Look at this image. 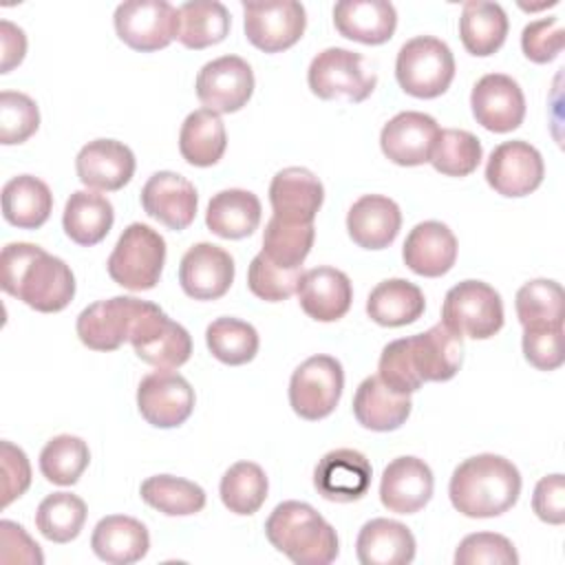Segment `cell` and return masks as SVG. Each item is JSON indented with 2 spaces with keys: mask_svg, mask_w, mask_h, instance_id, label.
I'll use <instances>...</instances> for the list:
<instances>
[{
  "mask_svg": "<svg viewBox=\"0 0 565 565\" xmlns=\"http://www.w3.org/2000/svg\"><path fill=\"white\" fill-rule=\"evenodd\" d=\"M53 210V194L49 185L33 177L20 174L2 188V216L7 223L20 230L42 227Z\"/></svg>",
  "mask_w": 565,
  "mask_h": 565,
  "instance_id": "836d02e7",
  "label": "cell"
},
{
  "mask_svg": "<svg viewBox=\"0 0 565 565\" xmlns=\"http://www.w3.org/2000/svg\"><path fill=\"white\" fill-rule=\"evenodd\" d=\"M415 547V536L404 523L382 516L366 521L355 541L362 565H408Z\"/></svg>",
  "mask_w": 565,
  "mask_h": 565,
  "instance_id": "f546056e",
  "label": "cell"
},
{
  "mask_svg": "<svg viewBox=\"0 0 565 565\" xmlns=\"http://www.w3.org/2000/svg\"><path fill=\"white\" fill-rule=\"evenodd\" d=\"M139 360L161 371L183 366L192 355V338L179 322L170 320L159 305L148 302L128 340Z\"/></svg>",
  "mask_w": 565,
  "mask_h": 565,
  "instance_id": "9c48e42d",
  "label": "cell"
},
{
  "mask_svg": "<svg viewBox=\"0 0 565 565\" xmlns=\"http://www.w3.org/2000/svg\"><path fill=\"white\" fill-rule=\"evenodd\" d=\"M371 461L353 448H335L313 468V486L318 494L335 503L362 499L371 488Z\"/></svg>",
  "mask_w": 565,
  "mask_h": 565,
  "instance_id": "e0dca14e",
  "label": "cell"
},
{
  "mask_svg": "<svg viewBox=\"0 0 565 565\" xmlns=\"http://www.w3.org/2000/svg\"><path fill=\"white\" fill-rule=\"evenodd\" d=\"M163 263V236L146 223H130L117 238V245L108 256L106 269L117 285L130 291H146L159 282Z\"/></svg>",
  "mask_w": 565,
  "mask_h": 565,
  "instance_id": "277c9868",
  "label": "cell"
},
{
  "mask_svg": "<svg viewBox=\"0 0 565 565\" xmlns=\"http://www.w3.org/2000/svg\"><path fill=\"white\" fill-rule=\"evenodd\" d=\"M402 227L399 205L384 194L360 196L347 214V230L355 245L364 249L388 247Z\"/></svg>",
  "mask_w": 565,
  "mask_h": 565,
  "instance_id": "4316f807",
  "label": "cell"
},
{
  "mask_svg": "<svg viewBox=\"0 0 565 565\" xmlns=\"http://www.w3.org/2000/svg\"><path fill=\"white\" fill-rule=\"evenodd\" d=\"M333 24L347 40L384 44L397 26V11L386 0H342L333 7Z\"/></svg>",
  "mask_w": 565,
  "mask_h": 565,
  "instance_id": "83f0119b",
  "label": "cell"
},
{
  "mask_svg": "<svg viewBox=\"0 0 565 565\" xmlns=\"http://www.w3.org/2000/svg\"><path fill=\"white\" fill-rule=\"evenodd\" d=\"M439 130L441 128L430 115L404 110L384 124L380 146L386 159L397 166H422L430 161Z\"/></svg>",
  "mask_w": 565,
  "mask_h": 565,
  "instance_id": "ffe728a7",
  "label": "cell"
},
{
  "mask_svg": "<svg viewBox=\"0 0 565 565\" xmlns=\"http://www.w3.org/2000/svg\"><path fill=\"white\" fill-rule=\"evenodd\" d=\"M139 494L150 508L168 516H188L205 508V490L194 481L172 475L148 477L141 483Z\"/></svg>",
  "mask_w": 565,
  "mask_h": 565,
  "instance_id": "f35d334b",
  "label": "cell"
},
{
  "mask_svg": "<svg viewBox=\"0 0 565 565\" xmlns=\"http://www.w3.org/2000/svg\"><path fill=\"white\" fill-rule=\"evenodd\" d=\"M40 128L38 104L18 90L0 93V143L13 146L26 141Z\"/></svg>",
  "mask_w": 565,
  "mask_h": 565,
  "instance_id": "c3c4849f",
  "label": "cell"
},
{
  "mask_svg": "<svg viewBox=\"0 0 565 565\" xmlns=\"http://www.w3.org/2000/svg\"><path fill=\"white\" fill-rule=\"evenodd\" d=\"M408 360L422 382H446L457 375L461 366L463 344L461 335L437 322L424 333L406 338Z\"/></svg>",
  "mask_w": 565,
  "mask_h": 565,
  "instance_id": "603a6c76",
  "label": "cell"
},
{
  "mask_svg": "<svg viewBox=\"0 0 565 565\" xmlns=\"http://www.w3.org/2000/svg\"><path fill=\"white\" fill-rule=\"evenodd\" d=\"M402 256L411 271L437 278L452 269L457 260V238L446 223L424 221L408 232Z\"/></svg>",
  "mask_w": 565,
  "mask_h": 565,
  "instance_id": "d4e9b609",
  "label": "cell"
},
{
  "mask_svg": "<svg viewBox=\"0 0 565 565\" xmlns=\"http://www.w3.org/2000/svg\"><path fill=\"white\" fill-rule=\"evenodd\" d=\"M296 294L302 311L318 322L340 320L351 309L353 300L349 276L335 267H313L305 271Z\"/></svg>",
  "mask_w": 565,
  "mask_h": 565,
  "instance_id": "484cf974",
  "label": "cell"
},
{
  "mask_svg": "<svg viewBox=\"0 0 565 565\" xmlns=\"http://www.w3.org/2000/svg\"><path fill=\"white\" fill-rule=\"evenodd\" d=\"M245 35L247 40L265 51L280 53L294 46L307 26L305 7L296 0L276 2H243Z\"/></svg>",
  "mask_w": 565,
  "mask_h": 565,
  "instance_id": "7c38bea8",
  "label": "cell"
},
{
  "mask_svg": "<svg viewBox=\"0 0 565 565\" xmlns=\"http://www.w3.org/2000/svg\"><path fill=\"white\" fill-rule=\"evenodd\" d=\"M196 205V188L179 172H154L141 188L143 212L174 232L185 230L194 221Z\"/></svg>",
  "mask_w": 565,
  "mask_h": 565,
  "instance_id": "d6986e66",
  "label": "cell"
},
{
  "mask_svg": "<svg viewBox=\"0 0 565 565\" xmlns=\"http://www.w3.org/2000/svg\"><path fill=\"white\" fill-rule=\"evenodd\" d=\"M565 31L561 18L550 15L525 24L521 33V49L525 57L534 64H547L563 51Z\"/></svg>",
  "mask_w": 565,
  "mask_h": 565,
  "instance_id": "f907efd6",
  "label": "cell"
},
{
  "mask_svg": "<svg viewBox=\"0 0 565 565\" xmlns=\"http://www.w3.org/2000/svg\"><path fill=\"white\" fill-rule=\"evenodd\" d=\"M227 148L225 124L221 117L207 108L192 110L179 132L181 157L196 168L214 166Z\"/></svg>",
  "mask_w": 565,
  "mask_h": 565,
  "instance_id": "8d00e7d4",
  "label": "cell"
},
{
  "mask_svg": "<svg viewBox=\"0 0 565 565\" xmlns=\"http://www.w3.org/2000/svg\"><path fill=\"white\" fill-rule=\"evenodd\" d=\"M532 510L534 514L550 523L561 525L565 521V479L563 475H547L543 477L532 494Z\"/></svg>",
  "mask_w": 565,
  "mask_h": 565,
  "instance_id": "11a10c76",
  "label": "cell"
},
{
  "mask_svg": "<svg viewBox=\"0 0 565 565\" xmlns=\"http://www.w3.org/2000/svg\"><path fill=\"white\" fill-rule=\"evenodd\" d=\"M324 201L320 179L307 168H285L276 172L269 185L274 216L289 223H313Z\"/></svg>",
  "mask_w": 565,
  "mask_h": 565,
  "instance_id": "cb8c5ba5",
  "label": "cell"
},
{
  "mask_svg": "<svg viewBox=\"0 0 565 565\" xmlns=\"http://www.w3.org/2000/svg\"><path fill=\"white\" fill-rule=\"evenodd\" d=\"M90 450L82 437L57 435L40 452V472L57 486H73L88 468Z\"/></svg>",
  "mask_w": 565,
  "mask_h": 565,
  "instance_id": "f6af8a7d",
  "label": "cell"
},
{
  "mask_svg": "<svg viewBox=\"0 0 565 565\" xmlns=\"http://www.w3.org/2000/svg\"><path fill=\"white\" fill-rule=\"evenodd\" d=\"M342 388V364L331 355H311L289 380V404L298 417L316 422L333 413Z\"/></svg>",
  "mask_w": 565,
  "mask_h": 565,
  "instance_id": "ba28073f",
  "label": "cell"
},
{
  "mask_svg": "<svg viewBox=\"0 0 565 565\" xmlns=\"http://www.w3.org/2000/svg\"><path fill=\"white\" fill-rule=\"evenodd\" d=\"M194 388L174 371L148 373L137 388L141 417L157 428H177L194 411Z\"/></svg>",
  "mask_w": 565,
  "mask_h": 565,
  "instance_id": "5bb4252c",
  "label": "cell"
},
{
  "mask_svg": "<svg viewBox=\"0 0 565 565\" xmlns=\"http://www.w3.org/2000/svg\"><path fill=\"white\" fill-rule=\"evenodd\" d=\"M234 280V258L214 243L192 245L179 265L181 289L194 300H216Z\"/></svg>",
  "mask_w": 565,
  "mask_h": 565,
  "instance_id": "ac0fdd59",
  "label": "cell"
},
{
  "mask_svg": "<svg viewBox=\"0 0 565 565\" xmlns=\"http://www.w3.org/2000/svg\"><path fill=\"white\" fill-rule=\"evenodd\" d=\"M90 547L97 558L110 565H130L148 554L150 534L146 525L132 516L108 514L95 525Z\"/></svg>",
  "mask_w": 565,
  "mask_h": 565,
  "instance_id": "f1b7e54d",
  "label": "cell"
},
{
  "mask_svg": "<svg viewBox=\"0 0 565 565\" xmlns=\"http://www.w3.org/2000/svg\"><path fill=\"white\" fill-rule=\"evenodd\" d=\"M426 300L422 289L404 278L377 282L366 298V313L382 327H404L422 318Z\"/></svg>",
  "mask_w": 565,
  "mask_h": 565,
  "instance_id": "e575fe53",
  "label": "cell"
},
{
  "mask_svg": "<svg viewBox=\"0 0 565 565\" xmlns=\"http://www.w3.org/2000/svg\"><path fill=\"white\" fill-rule=\"evenodd\" d=\"M2 289L42 313L68 307L75 296L71 267L33 243H9L0 254Z\"/></svg>",
  "mask_w": 565,
  "mask_h": 565,
  "instance_id": "6da1fadb",
  "label": "cell"
},
{
  "mask_svg": "<svg viewBox=\"0 0 565 565\" xmlns=\"http://www.w3.org/2000/svg\"><path fill=\"white\" fill-rule=\"evenodd\" d=\"M254 93L252 66L238 55H223L201 66L196 75V97L199 102L216 113L241 110Z\"/></svg>",
  "mask_w": 565,
  "mask_h": 565,
  "instance_id": "4fadbf2b",
  "label": "cell"
},
{
  "mask_svg": "<svg viewBox=\"0 0 565 565\" xmlns=\"http://www.w3.org/2000/svg\"><path fill=\"white\" fill-rule=\"evenodd\" d=\"M545 166L541 152L523 141L499 143L486 163V181L501 196H525L543 183Z\"/></svg>",
  "mask_w": 565,
  "mask_h": 565,
  "instance_id": "9a60e30c",
  "label": "cell"
},
{
  "mask_svg": "<svg viewBox=\"0 0 565 565\" xmlns=\"http://www.w3.org/2000/svg\"><path fill=\"white\" fill-rule=\"evenodd\" d=\"M377 377L395 393L399 395H411L415 391H419V386L424 384L408 360V347H406V338L393 340L382 349L380 355V364H377Z\"/></svg>",
  "mask_w": 565,
  "mask_h": 565,
  "instance_id": "816d5d0a",
  "label": "cell"
},
{
  "mask_svg": "<svg viewBox=\"0 0 565 565\" xmlns=\"http://www.w3.org/2000/svg\"><path fill=\"white\" fill-rule=\"evenodd\" d=\"M86 523V503L71 492H53L35 510V527L53 543L77 539Z\"/></svg>",
  "mask_w": 565,
  "mask_h": 565,
  "instance_id": "ee69618b",
  "label": "cell"
},
{
  "mask_svg": "<svg viewBox=\"0 0 565 565\" xmlns=\"http://www.w3.org/2000/svg\"><path fill=\"white\" fill-rule=\"evenodd\" d=\"M470 108L486 130L510 132L523 124L525 97L510 75L488 73L472 86Z\"/></svg>",
  "mask_w": 565,
  "mask_h": 565,
  "instance_id": "2e32d148",
  "label": "cell"
},
{
  "mask_svg": "<svg viewBox=\"0 0 565 565\" xmlns=\"http://www.w3.org/2000/svg\"><path fill=\"white\" fill-rule=\"evenodd\" d=\"M316 238L313 223H289L271 216L263 232V254L280 267H302Z\"/></svg>",
  "mask_w": 565,
  "mask_h": 565,
  "instance_id": "7bdbcfd3",
  "label": "cell"
},
{
  "mask_svg": "<svg viewBox=\"0 0 565 565\" xmlns=\"http://www.w3.org/2000/svg\"><path fill=\"white\" fill-rule=\"evenodd\" d=\"M132 150L117 139L88 141L75 159L79 181L90 190L115 192L121 190L135 174Z\"/></svg>",
  "mask_w": 565,
  "mask_h": 565,
  "instance_id": "7402d4cb",
  "label": "cell"
},
{
  "mask_svg": "<svg viewBox=\"0 0 565 565\" xmlns=\"http://www.w3.org/2000/svg\"><path fill=\"white\" fill-rule=\"evenodd\" d=\"M0 53H2L0 73H9L13 66H18L26 53L24 31L9 20H0Z\"/></svg>",
  "mask_w": 565,
  "mask_h": 565,
  "instance_id": "6f0895ef",
  "label": "cell"
},
{
  "mask_svg": "<svg viewBox=\"0 0 565 565\" xmlns=\"http://www.w3.org/2000/svg\"><path fill=\"white\" fill-rule=\"evenodd\" d=\"M113 203L93 190L73 192L64 205V232L73 243L82 247H90L104 241L113 227Z\"/></svg>",
  "mask_w": 565,
  "mask_h": 565,
  "instance_id": "d6a6232c",
  "label": "cell"
},
{
  "mask_svg": "<svg viewBox=\"0 0 565 565\" xmlns=\"http://www.w3.org/2000/svg\"><path fill=\"white\" fill-rule=\"evenodd\" d=\"M302 274H305L302 267H291V269L280 267L260 252L249 263L247 285L256 298L267 302H280L291 298L298 291Z\"/></svg>",
  "mask_w": 565,
  "mask_h": 565,
  "instance_id": "7dc6e473",
  "label": "cell"
},
{
  "mask_svg": "<svg viewBox=\"0 0 565 565\" xmlns=\"http://www.w3.org/2000/svg\"><path fill=\"white\" fill-rule=\"evenodd\" d=\"M481 141L459 128H444L435 141L430 163L446 177H468L481 163Z\"/></svg>",
  "mask_w": 565,
  "mask_h": 565,
  "instance_id": "bcb514c9",
  "label": "cell"
},
{
  "mask_svg": "<svg viewBox=\"0 0 565 565\" xmlns=\"http://www.w3.org/2000/svg\"><path fill=\"white\" fill-rule=\"evenodd\" d=\"M411 408V397L391 391L377 375L362 380L353 395V415L358 424L377 433L399 428L408 419Z\"/></svg>",
  "mask_w": 565,
  "mask_h": 565,
  "instance_id": "4dcf8cb0",
  "label": "cell"
},
{
  "mask_svg": "<svg viewBox=\"0 0 565 565\" xmlns=\"http://www.w3.org/2000/svg\"><path fill=\"white\" fill-rule=\"evenodd\" d=\"M265 536L296 565H329L340 552L331 523L302 501L278 503L265 521Z\"/></svg>",
  "mask_w": 565,
  "mask_h": 565,
  "instance_id": "3957f363",
  "label": "cell"
},
{
  "mask_svg": "<svg viewBox=\"0 0 565 565\" xmlns=\"http://www.w3.org/2000/svg\"><path fill=\"white\" fill-rule=\"evenodd\" d=\"M230 11L218 0H190L179 7L177 40L185 49H207L230 33Z\"/></svg>",
  "mask_w": 565,
  "mask_h": 565,
  "instance_id": "74e56055",
  "label": "cell"
},
{
  "mask_svg": "<svg viewBox=\"0 0 565 565\" xmlns=\"http://www.w3.org/2000/svg\"><path fill=\"white\" fill-rule=\"evenodd\" d=\"M0 561L2 563H29L42 565L44 556L40 545L24 532L22 525L13 521H0Z\"/></svg>",
  "mask_w": 565,
  "mask_h": 565,
  "instance_id": "9f6ffc18",
  "label": "cell"
},
{
  "mask_svg": "<svg viewBox=\"0 0 565 565\" xmlns=\"http://www.w3.org/2000/svg\"><path fill=\"white\" fill-rule=\"evenodd\" d=\"M150 300L135 296H113L88 305L77 316V338L93 351H115L130 340L132 327Z\"/></svg>",
  "mask_w": 565,
  "mask_h": 565,
  "instance_id": "30bf717a",
  "label": "cell"
},
{
  "mask_svg": "<svg viewBox=\"0 0 565 565\" xmlns=\"http://www.w3.org/2000/svg\"><path fill=\"white\" fill-rule=\"evenodd\" d=\"M205 342L210 353L230 366H241L254 360L258 353V331L238 318H216L205 329Z\"/></svg>",
  "mask_w": 565,
  "mask_h": 565,
  "instance_id": "b9f144b4",
  "label": "cell"
},
{
  "mask_svg": "<svg viewBox=\"0 0 565 565\" xmlns=\"http://www.w3.org/2000/svg\"><path fill=\"white\" fill-rule=\"evenodd\" d=\"M0 468H2V508L22 497L31 486V466L22 448L11 441L0 444Z\"/></svg>",
  "mask_w": 565,
  "mask_h": 565,
  "instance_id": "db71d44e",
  "label": "cell"
},
{
  "mask_svg": "<svg viewBox=\"0 0 565 565\" xmlns=\"http://www.w3.org/2000/svg\"><path fill=\"white\" fill-rule=\"evenodd\" d=\"M307 82L311 93L320 99L358 104L375 90L377 75L360 53L331 46L311 60Z\"/></svg>",
  "mask_w": 565,
  "mask_h": 565,
  "instance_id": "8992f818",
  "label": "cell"
},
{
  "mask_svg": "<svg viewBox=\"0 0 565 565\" xmlns=\"http://www.w3.org/2000/svg\"><path fill=\"white\" fill-rule=\"evenodd\" d=\"M267 475L254 461H238L221 477V501L223 505L241 516H249L260 510L267 499Z\"/></svg>",
  "mask_w": 565,
  "mask_h": 565,
  "instance_id": "ab89813d",
  "label": "cell"
},
{
  "mask_svg": "<svg viewBox=\"0 0 565 565\" xmlns=\"http://www.w3.org/2000/svg\"><path fill=\"white\" fill-rule=\"evenodd\" d=\"M523 355L539 371H554L563 364V324L523 329Z\"/></svg>",
  "mask_w": 565,
  "mask_h": 565,
  "instance_id": "f5cc1de1",
  "label": "cell"
},
{
  "mask_svg": "<svg viewBox=\"0 0 565 565\" xmlns=\"http://www.w3.org/2000/svg\"><path fill=\"white\" fill-rule=\"evenodd\" d=\"M508 26V15L499 2L470 0L461 9L459 38L470 55L486 57L503 46Z\"/></svg>",
  "mask_w": 565,
  "mask_h": 565,
  "instance_id": "d590c367",
  "label": "cell"
},
{
  "mask_svg": "<svg viewBox=\"0 0 565 565\" xmlns=\"http://www.w3.org/2000/svg\"><path fill=\"white\" fill-rule=\"evenodd\" d=\"M433 488V470L424 459L397 457L382 472L380 501L388 512L415 514L430 501Z\"/></svg>",
  "mask_w": 565,
  "mask_h": 565,
  "instance_id": "44dd1931",
  "label": "cell"
},
{
  "mask_svg": "<svg viewBox=\"0 0 565 565\" xmlns=\"http://www.w3.org/2000/svg\"><path fill=\"white\" fill-rule=\"evenodd\" d=\"M448 494L452 508L463 516H499L519 501L521 472L501 455H475L452 470Z\"/></svg>",
  "mask_w": 565,
  "mask_h": 565,
  "instance_id": "7a4b0ae2",
  "label": "cell"
},
{
  "mask_svg": "<svg viewBox=\"0 0 565 565\" xmlns=\"http://www.w3.org/2000/svg\"><path fill=\"white\" fill-rule=\"evenodd\" d=\"M441 322L457 335L488 340L503 327L501 296L483 280H461L444 298Z\"/></svg>",
  "mask_w": 565,
  "mask_h": 565,
  "instance_id": "52a82bcc",
  "label": "cell"
},
{
  "mask_svg": "<svg viewBox=\"0 0 565 565\" xmlns=\"http://www.w3.org/2000/svg\"><path fill=\"white\" fill-rule=\"evenodd\" d=\"M457 565H516L519 554L510 539L497 532L468 534L455 552Z\"/></svg>",
  "mask_w": 565,
  "mask_h": 565,
  "instance_id": "681fc988",
  "label": "cell"
},
{
  "mask_svg": "<svg viewBox=\"0 0 565 565\" xmlns=\"http://www.w3.org/2000/svg\"><path fill=\"white\" fill-rule=\"evenodd\" d=\"M514 307L523 329L556 327L565 318V294L556 280L536 278L516 291Z\"/></svg>",
  "mask_w": 565,
  "mask_h": 565,
  "instance_id": "60d3db41",
  "label": "cell"
},
{
  "mask_svg": "<svg viewBox=\"0 0 565 565\" xmlns=\"http://www.w3.org/2000/svg\"><path fill=\"white\" fill-rule=\"evenodd\" d=\"M395 77L402 90L413 97H439L448 90L455 77V57L450 46L433 35L411 38L397 53Z\"/></svg>",
  "mask_w": 565,
  "mask_h": 565,
  "instance_id": "5b68a950",
  "label": "cell"
},
{
  "mask_svg": "<svg viewBox=\"0 0 565 565\" xmlns=\"http://www.w3.org/2000/svg\"><path fill=\"white\" fill-rule=\"evenodd\" d=\"M260 201L254 192L230 188L216 192L205 212V225L212 234L221 238H245L249 236L260 223Z\"/></svg>",
  "mask_w": 565,
  "mask_h": 565,
  "instance_id": "1f68e13d",
  "label": "cell"
},
{
  "mask_svg": "<svg viewBox=\"0 0 565 565\" xmlns=\"http://www.w3.org/2000/svg\"><path fill=\"white\" fill-rule=\"evenodd\" d=\"M179 9L166 0H128L115 9V31L130 49L150 53L177 38Z\"/></svg>",
  "mask_w": 565,
  "mask_h": 565,
  "instance_id": "8fae6325",
  "label": "cell"
}]
</instances>
